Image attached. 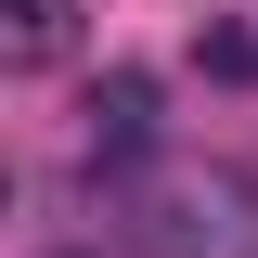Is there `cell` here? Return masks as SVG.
<instances>
[{
    "instance_id": "3957f363",
    "label": "cell",
    "mask_w": 258,
    "mask_h": 258,
    "mask_svg": "<svg viewBox=\"0 0 258 258\" xmlns=\"http://www.w3.org/2000/svg\"><path fill=\"white\" fill-rule=\"evenodd\" d=\"M52 26H64V0H13V52H52Z\"/></svg>"
},
{
    "instance_id": "7a4b0ae2",
    "label": "cell",
    "mask_w": 258,
    "mask_h": 258,
    "mask_svg": "<svg viewBox=\"0 0 258 258\" xmlns=\"http://www.w3.org/2000/svg\"><path fill=\"white\" fill-rule=\"evenodd\" d=\"M91 116H103V129H91L103 155H116V168H142V116H155V91H142V78H116V91H103Z\"/></svg>"
},
{
    "instance_id": "6da1fadb",
    "label": "cell",
    "mask_w": 258,
    "mask_h": 258,
    "mask_svg": "<svg viewBox=\"0 0 258 258\" xmlns=\"http://www.w3.org/2000/svg\"><path fill=\"white\" fill-rule=\"evenodd\" d=\"M116 220L142 258H258V181L207 155H155V168H116Z\"/></svg>"
}]
</instances>
